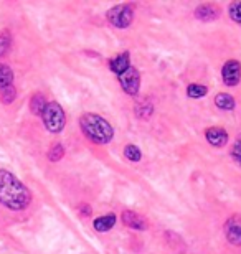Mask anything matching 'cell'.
<instances>
[{"label": "cell", "mask_w": 241, "mask_h": 254, "mask_svg": "<svg viewBox=\"0 0 241 254\" xmlns=\"http://www.w3.org/2000/svg\"><path fill=\"white\" fill-rule=\"evenodd\" d=\"M0 203L13 211H22L32 203V191L12 172L0 169Z\"/></svg>", "instance_id": "1"}, {"label": "cell", "mask_w": 241, "mask_h": 254, "mask_svg": "<svg viewBox=\"0 0 241 254\" xmlns=\"http://www.w3.org/2000/svg\"><path fill=\"white\" fill-rule=\"evenodd\" d=\"M80 127L81 132L93 142V144H109L114 137V129L107 121L99 114L86 113L80 118Z\"/></svg>", "instance_id": "2"}, {"label": "cell", "mask_w": 241, "mask_h": 254, "mask_svg": "<svg viewBox=\"0 0 241 254\" xmlns=\"http://www.w3.org/2000/svg\"><path fill=\"white\" fill-rule=\"evenodd\" d=\"M42 119H43V126L47 127V130L51 132V134H60V132L65 129V124H66L65 111L58 103H55V101L47 104V108H45L42 114Z\"/></svg>", "instance_id": "3"}, {"label": "cell", "mask_w": 241, "mask_h": 254, "mask_svg": "<svg viewBox=\"0 0 241 254\" xmlns=\"http://www.w3.org/2000/svg\"><path fill=\"white\" fill-rule=\"evenodd\" d=\"M134 5L132 3H119L107 10L106 18L114 28H127L134 20Z\"/></svg>", "instance_id": "4"}, {"label": "cell", "mask_w": 241, "mask_h": 254, "mask_svg": "<svg viewBox=\"0 0 241 254\" xmlns=\"http://www.w3.org/2000/svg\"><path fill=\"white\" fill-rule=\"evenodd\" d=\"M119 78V84L121 88L124 89L126 94L129 96H137L139 94V89H141V73L137 71V68L134 66H129L124 73L121 76H117Z\"/></svg>", "instance_id": "5"}, {"label": "cell", "mask_w": 241, "mask_h": 254, "mask_svg": "<svg viewBox=\"0 0 241 254\" xmlns=\"http://www.w3.org/2000/svg\"><path fill=\"white\" fill-rule=\"evenodd\" d=\"M222 79L223 83L233 88L238 86L241 81V63L238 60H228L222 68Z\"/></svg>", "instance_id": "6"}, {"label": "cell", "mask_w": 241, "mask_h": 254, "mask_svg": "<svg viewBox=\"0 0 241 254\" xmlns=\"http://www.w3.org/2000/svg\"><path fill=\"white\" fill-rule=\"evenodd\" d=\"M225 235L233 246H241V216L233 215L225 223Z\"/></svg>", "instance_id": "7"}, {"label": "cell", "mask_w": 241, "mask_h": 254, "mask_svg": "<svg viewBox=\"0 0 241 254\" xmlns=\"http://www.w3.org/2000/svg\"><path fill=\"white\" fill-rule=\"evenodd\" d=\"M220 13H222V10L215 3H200L193 12L195 18L200 22H213V20L220 18Z\"/></svg>", "instance_id": "8"}, {"label": "cell", "mask_w": 241, "mask_h": 254, "mask_svg": "<svg viewBox=\"0 0 241 254\" xmlns=\"http://www.w3.org/2000/svg\"><path fill=\"white\" fill-rule=\"evenodd\" d=\"M205 139H207L210 145L222 149V147L228 144V132L223 127H208L205 130Z\"/></svg>", "instance_id": "9"}, {"label": "cell", "mask_w": 241, "mask_h": 254, "mask_svg": "<svg viewBox=\"0 0 241 254\" xmlns=\"http://www.w3.org/2000/svg\"><path fill=\"white\" fill-rule=\"evenodd\" d=\"M122 223L126 226L132 228V230H137V231H144L147 230V221L144 216H141L139 213L132 211V210H126L122 211Z\"/></svg>", "instance_id": "10"}, {"label": "cell", "mask_w": 241, "mask_h": 254, "mask_svg": "<svg viewBox=\"0 0 241 254\" xmlns=\"http://www.w3.org/2000/svg\"><path fill=\"white\" fill-rule=\"evenodd\" d=\"M129 66H131V55H129V52L121 53L119 57L112 58L111 62H109V69L114 74H117V76H121L127 68H129Z\"/></svg>", "instance_id": "11"}, {"label": "cell", "mask_w": 241, "mask_h": 254, "mask_svg": "<svg viewBox=\"0 0 241 254\" xmlns=\"http://www.w3.org/2000/svg\"><path fill=\"white\" fill-rule=\"evenodd\" d=\"M116 221H117V216L114 215V213H111V215H104V216L96 218L94 223H93V228L99 233H106V231H109L114 228Z\"/></svg>", "instance_id": "12"}, {"label": "cell", "mask_w": 241, "mask_h": 254, "mask_svg": "<svg viewBox=\"0 0 241 254\" xmlns=\"http://www.w3.org/2000/svg\"><path fill=\"white\" fill-rule=\"evenodd\" d=\"M215 104H217L218 109L222 111H233L237 108V101L232 94H227V93H220L217 94V98H215Z\"/></svg>", "instance_id": "13"}, {"label": "cell", "mask_w": 241, "mask_h": 254, "mask_svg": "<svg viewBox=\"0 0 241 254\" xmlns=\"http://www.w3.org/2000/svg\"><path fill=\"white\" fill-rule=\"evenodd\" d=\"M47 99H45V96L42 93H35L32 96V99H30V111L35 114V116H42L45 108H47Z\"/></svg>", "instance_id": "14"}, {"label": "cell", "mask_w": 241, "mask_h": 254, "mask_svg": "<svg viewBox=\"0 0 241 254\" xmlns=\"http://www.w3.org/2000/svg\"><path fill=\"white\" fill-rule=\"evenodd\" d=\"M136 116L141 119H149L154 113V106L149 99H141L139 103L136 104Z\"/></svg>", "instance_id": "15"}, {"label": "cell", "mask_w": 241, "mask_h": 254, "mask_svg": "<svg viewBox=\"0 0 241 254\" xmlns=\"http://www.w3.org/2000/svg\"><path fill=\"white\" fill-rule=\"evenodd\" d=\"M13 83V71L7 64L0 63V91L12 86Z\"/></svg>", "instance_id": "16"}, {"label": "cell", "mask_w": 241, "mask_h": 254, "mask_svg": "<svg viewBox=\"0 0 241 254\" xmlns=\"http://www.w3.org/2000/svg\"><path fill=\"white\" fill-rule=\"evenodd\" d=\"M208 94V88L203 84H197V83H192L187 86V96L192 99H200V98H205Z\"/></svg>", "instance_id": "17"}, {"label": "cell", "mask_w": 241, "mask_h": 254, "mask_svg": "<svg viewBox=\"0 0 241 254\" xmlns=\"http://www.w3.org/2000/svg\"><path fill=\"white\" fill-rule=\"evenodd\" d=\"M12 47V33L8 30H0V58L8 53Z\"/></svg>", "instance_id": "18"}, {"label": "cell", "mask_w": 241, "mask_h": 254, "mask_svg": "<svg viewBox=\"0 0 241 254\" xmlns=\"http://www.w3.org/2000/svg\"><path fill=\"white\" fill-rule=\"evenodd\" d=\"M124 157L131 162H139L142 159V152L137 145L134 144H127L124 147Z\"/></svg>", "instance_id": "19"}, {"label": "cell", "mask_w": 241, "mask_h": 254, "mask_svg": "<svg viewBox=\"0 0 241 254\" xmlns=\"http://www.w3.org/2000/svg\"><path fill=\"white\" fill-rule=\"evenodd\" d=\"M228 13L230 17H232V20L235 23H238L241 27V0H238V2H232L228 7Z\"/></svg>", "instance_id": "20"}, {"label": "cell", "mask_w": 241, "mask_h": 254, "mask_svg": "<svg viewBox=\"0 0 241 254\" xmlns=\"http://www.w3.org/2000/svg\"><path fill=\"white\" fill-rule=\"evenodd\" d=\"M65 155V147L61 144H53L51 145V149L48 150V159L50 162H58L63 159Z\"/></svg>", "instance_id": "21"}, {"label": "cell", "mask_w": 241, "mask_h": 254, "mask_svg": "<svg viewBox=\"0 0 241 254\" xmlns=\"http://www.w3.org/2000/svg\"><path fill=\"white\" fill-rule=\"evenodd\" d=\"M15 98H17V89L13 86H8V88L0 91V99H2L3 104H12Z\"/></svg>", "instance_id": "22"}, {"label": "cell", "mask_w": 241, "mask_h": 254, "mask_svg": "<svg viewBox=\"0 0 241 254\" xmlns=\"http://www.w3.org/2000/svg\"><path fill=\"white\" fill-rule=\"evenodd\" d=\"M232 159L241 169V134L237 137V140H235V144L232 147Z\"/></svg>", "instance_id": "23"}, {"label": "cell", "mask_w": 241, "mask_h": 254, "mask_svg": "<svg viewBox=\"0 0 241 254\" xmlns=\"http://www.w3.org/2000/svg\"><path fill=\"white\" fill-rule=\"evenodd\" d=\"M80 213L83 216H91V213H93V210H91V206L89 205H83V203H81L80 205Z\"/></svg>", "instance_id": "24"}]
</instances>
